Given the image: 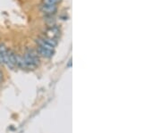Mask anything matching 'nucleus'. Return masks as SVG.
Returning a JSON list of instances; mask_svg holds the SVG:
<instances>
[{
	"label": "nucleus",
	"instance_id": "nucleus-1",
	"mask_svg": "<svg viewBox=\"0 0 161 133\" xmlns=\"http://www.w3.org/2000/svg\"><path fill=\"white\" fill-rule=\"evenodd\" d=\"M37 52L45 58H51L55 54V48L57 42L51 40L45 36L37 38Z\"/></svg>",
	"mask_w": 161,
	"mask_h": 133
},
{
	"label": "nucleus",
	"instance_id": "nucleus-5",
	"mask_svg": "<svg viewBox=\"0 0 161 133\" xmlns=\"http://www.w3.org/2000/svg\"><path fill=\"white\" fill-rule=\"evenodd\" d=\"M62 1V0H42L41 4L44 5H55L57 6L58 4Z\"/></svg>",
	"mask_w": 161,
	"mask_h": 133
},
{
	"label": "nucleus",
	"instance_id": "nucleus-4",
	"mask_svg": "<svg viewBox=\"0 0 161 133\" xmlns=\"http://www.w3.org/2000/svg\"><path fill=\"white\" fill-rule=\"evenodd\" d=\"M7 53H8V48L4 43H0V64H6Z\"/></svg>",
	"mask_w": 161,
	"mask_h": 133
},
{
	"label": "nucleus",
	"instance_id": "nucleus-2",
	"mask_svg": "<svg viewBox=\"0 0 161 133\" xmlns=\"http://www.w3.org/2000/svg\"><path fill=\"white\" fill-rule=\"evenodd\" d=\"M40 54L33 48H28L25 49L24 54L22 56V62H24V69L33 70L40 64Z\"/></svg>",
	"mask_w": 161,
	"mask_h": 133
},
{
	"label": "nucleus",
	"instance_id": "nucleus-6",
	"mask_svg": "<svg viewBox=\"0 0 161 133\" xmlns=\"http://www.w3.org/2000/svg\"><path fill=\"white\" fill-rule=\"evenodd\" d=\"M3 81H4V73L1 70H0V83H2Z\"/></svg>",
	"mask_w": 161,
	"mask_h": 133
},
{
	"label": "nucleus",
	"instance_id": "nucleus-3",
	"mask_svg": "<svg viewBox=\"0 0 161 133\" xmlns=\"http://www.w3.org/2000/svg\"><path fill=\"white\" fill-rule=\"evenodd\" d=\"M17 62V54L15 52L10 48H8V53H7V60H6V66L9 67L10 69H14L17 67L16 64Z\"/></svg>",
	"mask_w": 161,
	"mask_h": 133
}]
</instances>
